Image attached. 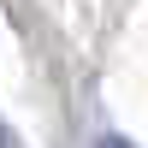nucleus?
<instances>
[{
    "label": "nucleus",
    "mask_w": 148,
    "mask_h": 148,
    "mask_svg": "<svg viewBox=\"0 0 148 148\" xmlns=\"http://www.w3.org/2000/svg\"><path fill=\"white\" fill-rule=\"evenodd\" d=\"M101 148H130V142H119V136H107V142H101Z\"/></svg>",
    "instance_id": "nucleus-1"
},
{
    "label": "nucleus",
    "mask_w": 148,
    "mask_h": 148,
    "mask_svg": "<svg viewBox=\"0 0 148 148\" xmlns=\"http://www.w3.org/2000/svg\"><path fill=\"white\" fill-rule=\"evenodd\" d=\"M0 148H12V136H6V125H0Z\"/></svg>",
    "instance_id": "nucleus-2"
}]
</instances>
